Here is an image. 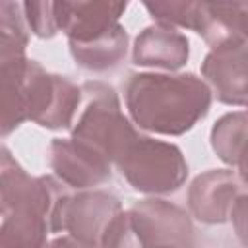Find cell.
I'll list each match as a JSON object with an SVG mask.
<instances>
[{
  "mask_svg": "<svg viewBox=\"0 0 248 248\" xmlns=\"http://www.w3.org/2000/svg\"><path fill=\"white\" fill-rule=\"evenodd\" d=\"M2 136L25 120L48 130L72 128L81 107V85L66 76L46 72L37 60H0Z\"/></svg>",
  "mask_w": 248,
  "mask_h": 248,
  "instance_id": "1",
  "label": "cell"
},
{
  "mask_svg": "<svg viewBox=\"0 0 248 248\" xmlns=\"http://www.w3.org/2000/svg\"><path fill=\"white\" fill-rule=\"evenodd\" d=\"M48 163L56 178L78 192L95 190L112 176V163L105 155L72 138H54L50 141Z\"/></svg>",
  "mask_w": 248,
  "mask_h": 248,
  "instance_id": "9",
  "label": "cell"
},
{
  "mask_svg": "<svg viewBox=\"0 0 248 248\" xmlns=\"http://www.w3.org/2000/svg\"><path fill=\"white\" fill-rule=\"evenodd\" d=\"M143 8L159 25L192 29L207 45L215 37V19L209 2H145Z\"/></svg>",
  "mask_w": 248,
  "mask_h": 248,
  "instance_id": "14",
  "label": "cell"
},
{
  "mask_svg": "<svg viewBox=\"0 0 248 248\" xmlns=\"http://www.w3.org/2000/svg\"><path fill=\"white\" fill-rule=\"evenodd\" d=\"M124 103L140 130L182 136L209 112L211 89L194 74L140 72L126 79Z\"/></svg>",
  "mask_w": 248,
  "mask_h": 248,
  "instance_id": "2",
  "label": "cell"
},
{
  "mask_svg": "<svg viewBox=\"0 0 248 248\" xmlns=\"http://www.w3.org/2000/svg\"><path fill=\"white\" fill-rule=\"evenodd\" d=\"M23 16L33 35L50 39L60 31L56 2H23Z\"/></svg>",
  "mask_w": 248,
  "mask_h": 248,
  "instance_id": "18",
  "label": "cell"
},
{
  "mask_svg": "<svg viewBox=\"0 0 248 248\" xmlns=\"http://www.w3.org/2000/svg\"><path fill=\"white\" fill-rule=\"evenodd\" d=\"M149 248H178V246H149Z\"/></svg>",
  "mask_w": 248,
  "mask_h": 248,
  "instance_id": "22",
  "label": "cell"
},
{
  "mask_svg": "<svg viewBox=\"0 0 248 248\" xmlns=\"http://www.w3.org/2000/svg\"><path fill=\"white\" fill-rule=\"evenodd\" d=\"M126 182L141 194L176 192L188 176V163L178 145L138 134L114 161Z\"/></svg>",
  "mask_w": 248,
  "mask_h": 248,
  "instance_id": "5",
  "label": "cell"
},
{
  "mask_svg": "<svg viewBox=\"0 0 248 248\" xmlns=\"http://www.w3.org/2000/svg\"><path fill=\"white\" fill-rule=\"evenodd\" d=\"M248 136V110L223 114L211 128V149L229 167L236 165L238 153Z\"/></svg>",
  "mask_w": 248,
  "mask_h": 248,
  "instance_id": "15",
  "label": "cell"
},
{
  "mask_svg": "<svg viewBox=\"0 0 248 248\" xmlns=\"http://www.w3.org/2000/svg\"><path fill=\"white\" fill-rule=\"evenodd\" d=\"M132 227L141 248L149 246H178V248H198L196 229L190 215L159 198H149L134 203L128 209Z\"/></svg>",
  "mask_w": 248,
  "mask_h": 248,
  "instance_id": "7",
  "label": "cell"
},
{
  "mask_svg": "<svg viewBox=\"0 0 248 248\" xmlns=\"http://www.w3.org/2000/svg\"><path fill=\"white\" fill-rule=\"evenodd\" d=\"M29 43V27L23 6L17 2H0V60L23 58Z\"/></svg>",
  "mask_w": 248,
  "mask_h": 248,
  "instance_id": "16",
  "label": "cell"
},
{
  "mask_svg": "<svg viewBox=\"0 0 248 248\" xmlns=\"http://www.w3.org/2000/svg\"><path fill=\"white\" fill-rule=\"evenodd\" d=\"M211 10L231 41L248 43V2H211Z\"/></svg>",
  "mask_w": 248,
  "mask_h": 248,
  "instance_id": "17",
  "label": "cell"
},
{
  "mask_svg": "<svg viewBox=\"0 0 248 248\" xmlns=\"http://www.w3.org/2000/svg\"><path fill=\"white\" fill-rule=\"evenodd\" d=\"M190 56V43L184 33L167 25H149L134 41L132 60L136 66L159 68L167 72L180 70Z\"/></svg>",
  "mask_w": 248,
  "mask_h": 248,
  "instance_id": "12",
  "label": "cell"
},
{
  "mask_svg": "<svg viewBox=\"0 0 248 248\" xmlns=\"http://www.w3.org/2000/svg\"><path fill=\"white\" fill-rule=\"evenodd\" d=\"M0 153V248H45L52 211L68 186L52 176L27 174L6 145Z\"/></svg>",
  "mask_w": 248,
  "mask_h": 248,
  "instance_id": "3",
  "label": "cell"
},
{
  "mask_svg": "<svg viewBox=\"0 0 248 248\" xmlns=\"http://www.w3.org/2000/svg\"><path fill=\"white\" fill-rule=\"evenodd\" d=\"M229 221L232 225V232L242 248H248V194H240L231 209Z\"/></svg>",
  "mask_w": 248,
  "mask_h": 248,
  "instance_id": "19",
  "label": "cell"
},
{
  "mask_svg": "<svg viewBox=\"0 0 248 248\" xmlns=\"http://www.w3.org/2000/svg\"><path fill=\"white\" fill-rule=\"evenodd\" d=\"M45 248H91V246L81 244L79 240H76V238H72L70 234H66V236H56V238H52L50 242H46Z\"/></svg>",
  "mask_w": 248,
  "mask_h": 248,
  "instance_id": "21",
  "label": "cell"
},
{
  "mask_svg": "<svg viewBox=\"0 0 248 248\" xmlns=\"http://www.w3.org/2000/svg\"><path fill=\"white\" fill-rule=\"evenodd\" d=\"M122 2H56L60 31L68 43H89L120 23Z\"/></svg>",
  "mask_w": 248,
  "mask_h": 248,
  "instance_id": "11",
  "label": "cell"
},
{
  "mask_svg": "<svg viewBox=\"0 0 248 248\" xmlns=\"http://www.w3.org/2000/svg\"><path fill=\"white\" fill-rule=\"evenodd\" d=\"M236 170H238V178L242 180V184L248 186V136L244 140V145L238 153V159H236Z\"/></svg>",
  "mask_w": 248,
  "mask_h": 248,
  "instance_id": "20",
  "label": "cell"
},
{
  "mask_svg": "<svg viewBox=\"0 0 248 248\" xmlns=\"http://www.w3.org/2000/svg\"><path fill=\"white\" fill-rule=\"evenodd\" d=\"M122 211L120 200L107 190H79L66 192L50 219V232H68L72 238L99 248L103 234L114 217Z\"/></svg>",
  "mask_w": 248,
  "mask_h": 248,
  "instance_id": "6",
  "label": "cell"
},
{
  "mask_svg": "<svg viewBox=\"0 0 248 248\" xmlns=\"http://www.w3.org/2000/svg\"><path fill=\"white\" fill-rule=\"evenodd\" d=\"M70 54L76 64L87 72H108L120 66L128 54V33L122 23H118L108 33L89 41V43H68Z\"/></svg>",
  "mask_w": 248,
  "mask_h": 248,
  "instance_id": "13",
  "label": "cell"
},
{
  "mask_svg": "<svg viewBox=\"0 0 248 248\" xmlns=\"http://www.w3.org/2000/svg\"><path fill=\"white\" fill-rule=\"evenodd\" d=\"M211 93L232 107H248V43L229 41L211 48L202 62Z\"/></svg>",
  "mask_w": 248,
  "mask_h": 248,
  "instance_id": "8",
  "label": "cell"
},
{
  "mask_svg": "<svg viewBox=\"0 0 248 248\" xmlns=\"http://www.w3.org/2000/svg\"><path fill=\"white\" fill-rule=\"evenodd\" d=\"M140 132L124 116L116 91L103 81L81 85V107L72 126V140L99 151L112 165Z\"/></svg>",
  "mask_w": 248,
  "mask_h": 248,
  "instance_id": "4",
  "label": "cell"
},
{
  "mask_svg": "<svg viewBox=\"0 0 248 248\" xmlns=\"http://www.w3.org/2000/svg\"><path fill=\"white\" fill-rule=\"evenodd\" d=\"M242 194V180L231 169H209L198 174L188 188V209L205 225L229 221L234 200Z\"/></svg>",
  "mask_w": 248,
  "mask_h": 248,
  "instance_id": "10",
  "label": "cell"
}]
</instances>
